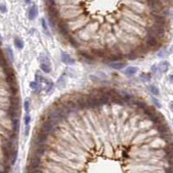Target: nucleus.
<instances>
[{"label":"nucleus","instance_id":"f03ea898","mask_svg":"<svg viewBox=\"0 0 173 173\" xmlns=\"http://www.w3.org/2000/svg\"><path fill=\"white\" fill-rule=\"evenodd\" d=\"M36 81H37V82L46 84V86H47V87H46V92H47V93H49L50 90L53 88V86H54L53 82L51 81H49V80H48L47 78L43 77L42 75H39V74H36Z\"/></svg>","mask_w":173,"mask_h":173},{"label":"nucleus","instance_id":"0eeeda50","mask_svg":"<svg viewBox=\"0 0 173 173\" xmlns=\"http://www.w3.org/2000/svg\"><path fill=\"white\" fill-rule=\"evenodd\" d=\"M138 72V69L136 67H128L127 69L125 70V73L127 75H132Z\"/></svg>","mask_w":173,"mask_h":173},{"label":"nucleus","instance_id":"9d476101","mask_svg":"<svg viewBox=\"0 0 173 173\" xmlns=\"http://www.w3.org/2000/svg\"><path fill=\"white\" fill-rule=\"evenodd\" d=\"M24 110L26 113L29 114L30 113V100L29 99H26L24 102Z\"/></svg>","mask_w":173,"mask_h":173},{"label":"nucleus","instance_id":"2eb2a0df","mask_svg":"<svg viewBox=\"0 0 173 173\" xmlns=\"http://www.w3.org/2000/svg\"><path fill=\"white\" fill-rule=\"evenodd\" d=\"M42 28H43V30H45V33H46L47 35H49V30H48V26H47L46 21H45L43 18L42 19Z\"/></svg>","mask_w":173,"mask_h":173},{"label":"nucleus","instance_id":"aec40b11","mask_svg":"<svg viewBox=\"0 0 173 173\" xmlns=\"http://www.w3.org/2000/svg\"><path fill=\"white\" fill-rule=\"evenodd\" d=\"M170 107H171V110H172V111H173V102H171V105H170Z\"/></svg>","mask_w":173,"mask_h":173},{"label":"nucleus","instance_id":"6e6552de","mask_svg":"<svg viewBox=\"0 0 173 173\" xmlns=\"http://www.w3.org/2000/svg\"><path fill=\"white\" fill-rule=\"evenodd\" d=\"M126 65V62H113V63L111 64V66L113 68V69H122L123 67H125Z\"/></svg>","mask_w":173,"mask_h":173},{"label":"nucleus","instance_id":"1a4fd4ad","mask_svg":"<svg viewBox=\"0 0 173 173\" xmlns=\"http://www.w3.org/2000/svg\"><path fill=\"white\" fill-rule=\"evenodd\" d=\"M14 44H15V46L19 49H21L24 48V42H23V40L20 38H15L14 39Z\"/></svg>","mask_w":173,"mask_h":173},{"label":"nucleus","instance_id":"39448f33","mask_svg":"<svg viewBox=\"0 0 173 173\" xmlns=\"http://www.w3.org/2000/svg\"><path fill=\"white\" fill-rule=\"evenodd\" d=\"M30 87L32 88V90L35 93H40V91H41V85L38 83L37 81H32V82H30Z\"/></svg>","mask_w":173,"mask_h":173},{"label":"nucleus","instance_id":"ddd939ff","mask_svg":"<svg viewBox=\"0 0 173 173\" xmlns=\"http://www.w3.org/2000/svg\"><path fill=\"white\" fill-rule=\"evenodd\" d=\"M150 90H151V92H152V94H154V95H158V94H159V90H158V88L157 87L151 86V87H150Z\"/></svg>","mask_w":173,"mask_h":173},{"label":"nucleus","instance_id":"f3484780","mask_svg":"<svg viewBox=\"0 0 173 173\" xmlns=\"http://www.w3.org/2000/svg\"><path fill=\"white\" fill-rule=\"evenodd\" d=\"M7 50H8V53H9L10 56V58H11V59H13V55H12V50H11V49H10V48H8Z\"/></svg>","mask_w":173,"mask_h":173},{"label":"nucleus","instance_id":"4be33fe9","mask_svg":"<svg viewBox=\"0 0 173 173\" xmlns=\"http://www.w3.org/2000/svg\"><path fill=\"white\" fill-rule=\"evenodd\" d=\"M164 1H165V2H171V1H172V0H164Z\"/></svg>","mask_w":173,"mask_h":173},{"label":"nucleus","instance_id":"dca6fc26","mask_svg":"<svg viewBox=\"0 0 173 173\" xmlns=\"http://www.w3.org/2000/svg\"><path fill=\"white\" fill-rule=\"evenodd\" d=\"M0 11L2 13H5L7 11V8L5 6V4H0Z\"/></svg>","mask_w":173,"mask_h":173},{"label":"nucleus","instance_id":"f8f14e48","mask_svg":"<svg viewBox=\"0 0 173 173\" xmlns=\"http://www.w3.org/2000/svg\"><path fill=\"white\" fill-rule=\"evenodd\" d=\"M140 78L142 79L144 81H148L151 80V75H150V74L143 73L142 75H140Z\"/></svg>","mask_w":173,"mask_h":173},{"label":"nucleus","instance_id":"20e7f679","mask_svg":"<svg viewBox=\"0 0 173 173\" xmlns=\"http://www.w3.org/2000/svg\"><path fill=\"white\" fill-rule=\"evenodd\" d=\"M36 16H37V6L34 4L29 10V18L30 20H33Z\"/></svg>","mask_w":173,"mask_h":173},{"label":"nucleus","instance_id":"a211bd4d","mask_svg":"<svg viewBox=\"0 0 173 173\" xmlns=\"http://www.w3.org/2000/svg\"><path fill=\"white\" fill-rule=\"evenodd\" d=\"M153 101L155 102V104L157 105L158 107H160V105H159V103H158V101H157V100H155V99H153Z\"/></svg>","mask_w":173,"mask_h":173},{"label":"nucleus","instance_id":"7ed1b4c3","mask_svg":"<svg viewBox=\"0 0 173 173\" xmlns=\"http://www.w3.org/2000/svg\"><path fill=\"white\" fill-rule=\"evenodd\" d=\"M62 62L66 64L70 65V64L75 63V60L67 53H62Z\"/></svg>","mask_w":173,"mask_h":173},{"label":"nucleus","instance_id":"9b49d317","mask_svg":"<svg viewBox=\"0 0 173 173\" xmlns=\"http://www.w3.org/2000/svg\"><path fill=\"white\" fill-rule=\"evenodd\" d=\"M41 69L45 73L50 72V67L48 63H41Z\"/></svg>","mask_w":173,"mask_h":173},{"label":"nucleus","instance_id":"6ab92c4d","mask_svg":"<svg viewBox=\"0 0 173 173\" xmlns=\"http://www.w3.org/2000/svg\"><path fill=\"white\" fill-rule=\"evenodd\" d=\"M152 71H156V66H152Z\"/></svg>","mask_w":173,"mask_h":173},{"label":"nucleus","instance_id":"412c9836","mask_svg":"<svg viewBox=\"0 0 173 173\" xmlns=\"http://www.w3.org/2000/svg\"><path fill=\"white\" fill-rule=\"evenodd\" d=\"M24 1H25V3H26V4H30L31 0H24Z\"/></svg>","mask_w":173,"mask_h":173},{"label":"nucleus","instance_id":"f257e3e1","mask_svg":"<svg viewBox=\"0 0 173 173\" xmlns=\"http://www.w3.org/2000/svg\"><path fill=\"white\" fill-rule=\"evenodd\" d=\"M25 173H173V138L164 120L138 132H63L31 144Z\"/></svg>","mask_w":173,"mask_h":173},{"label":"nucleus","instance_id":"423d86ee","mask_svg":"<svg viewBox=\"0 0 173 173\" xmlns=\"http://www.w3.org/2000/svg\"><path fill=\"white\" fill-rule=\"evenodd\" d=\"M158 69H159L160 72H162V73L166 72L167 70H168V69H169L168 62H161L160 63H159V65H158Z\"/></svg>","mask_w":173,"mask_h":173},{"label":"nucleus","instance_id":"4468645a","mask_svg":"<svg viewBox=\"0 0 173 173\" xmlns=\"http://www.w3.org/2000/svg\"><path fill=\"white\" fill-rule=\"evenodd\" d=\"M30 114L26 113V115L24 116V124H25V126H30Z\"/></svg>","mask_w":173,"mask_h":173}]
</instances>
